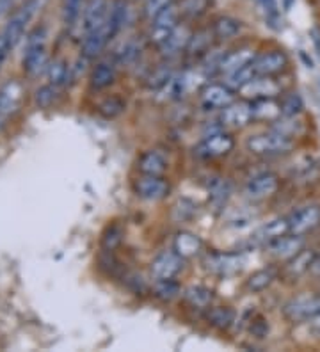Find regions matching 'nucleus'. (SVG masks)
Wrapping results in <instances>:
<instances>
[{"mask_svg":"<svg viewBox=\"0 0 320 352\" xmlns=\"http://www.w3.org/2000/svg\"><path fill=\"white\" fill-rule=\"evenodd\" d=\"M47 38L48 34L45 27H36V29L27 36L25 54H23V72H25L29 77H38L43 69H47Z\"/></svg>","mask_w":320,"mask_h":352,"instance_id":"1","label":"nucleus"},{"mask_svg":"<svg viewBox=\"0 0 320 352\" xmlns=\"http://www.w3.org/2000/svg\"><path fill=\"white\" fill-rule=\"evenodd\" d=\"M288 230L295 235H304L308 232H313L317 226H320V205L310 203L295 208L288 217Z\"/></svg>","mask_w":320,"mask_h":352,"instance_id":"7","label":"nucleus"},{"mask_svg":"<svg viewBox=\"0 0 320 352\" xmlns=\"http://www.w3.org/2000/svg\"><path fill=\"white\" fill-rule=\"evenodd\" d=\"M4 120H6V118H4V116H2V112H0V126L4 125Z\"/></svg>","mask_w":320,"mask_h":352,"instance_id":"55","label":"nucleus"},{"mask_svg":"<svg viewBox=\"0 0 320 352\" xmlns=\"http://www.w3.org/2000/svg\"><path fill=\"white\" fill-rule=\"evenodd\" d=\"M253 77H256L255 74V68H253V63L248 66H244V68L237 69L233 74L228 75V80H226V86L231 87L233 91H240Z\"/></svg>","mask_w":320,"mask_h":352,"instance_id":"37","label":"nucleus"},{"mask_svg":"<svg viewBox=\"0 0 320 352\" xmlns=\"http://www.w3.org/2000/svg\"><path fill=\"white\" fill-rule=\"evenodd\" d=\"M47 72H48V78H50V82L54 84V86H61V84H64V82L68 80L70 68L63 59H57L54 60L52 65H48Z\"/></svg>","mask_w":320,"mask_h":352,"instance_id":"41","label":"nucleus"},{"mask_svg":"<svg viewBox=\"0 0 320 352\" xmlns=\"http://www.w3.org/2000/svg\"><path fill=\"white\" fill-rule=\"evenodd\" d=\"M303 98L297 95V93H292V95H286L281 102V112L283 116H299L303 112Z\"/></svg>","mask_w":320,"mask_h":352,"instance_id":"42","label":"nucleus"},{"mask_svg":"<svg viewBox=\"0 0 320 352\" xmlns=\"http://www.w3.org/2000/svg\"><path fill=\"white\" fill-rule=\"evenodd\" d=\"M155 297H158L160 301H173L175 297L180 296V285L173 279H155L153 287Z\"/></svg>","mask_w":320,"mask_h":352,"instance_id":"35","label":"nucleus"},{"mask_svg":"<svg viewBox=\"0 0 320 352\" xmlns=\"http://www.w3.org/2000/svg\"><path fill=\"white\" fill-rule=\"evenodd\" d=\"M184 260L175 250L162 251L151 262V274L155 279H173L184 269Z\"/></svg>","mask_w":320,"mask_h":352,"instance_id":"12","label":"nucleus"},{"mask_svg":"<svg viewBox=\"0 0 320 352\" xmlns=\"http://www.w3.org/2000/svg\"><path fill=\"white\" fill-rule=\"evenodd\" d=\"M56 87L57 86L50 84V86H43L36 91V103H38V107H50L54 100H56Z\"/></svg>","mask_w":320,"mask_h":352,"instance_id":"43","label":"nucleus"},{"mask_svg":"<svg viewBox=\"0 0 320 352\" xmlns=\"http://www.w3.org/2000/svg\"><path fill=\"white\" fill-rule=\"evenodd\" d=\"M109 0H89L84 8V34L91 30L98 29L107 22V14H109Z\"/></svg>","mask_w":320,"mask_h":352,"instance_id":"19","label":"nucleus"},{"mask_svg":"<svg viewBox=\"0 0 320 352\" xmlns=\"http://www.w3.org/2000/svg\"><path fill=\"white\" fill-rule=\"evenodd\" d=\"M175 4L173 0H146L145 2V14L148 20H153L158 13H162L164 9Z\"/></svg>","mask_w":320,"mask_h":352,"instance_id":"45","label":"nucleus"},{"mask_svg":"<svg viewBox=\"0 0 320 352\" xmlns=\"http://www.w3.org/2000/svg\"><path fill=\"white\" fill-rule=\"evenodd\" d=\"M13 50L11 48V45L8 43V39H6L4 34H0V69H2V66H4L6 59H8L9 52Z\"/></svg>","mask_w":320,"mask_h":352,"instance_id":"48","label":"nucleus"},{"mask_svg":"<svg viewBox=\"0 0 320 352\" xmlns=\"http://www.w3.org/2000/svg\"><path fill=\"white\" fill-rule=\"evenodd\" d=\"M253 109V120L260 121H276L283 116L281 103H277L274 98H262L255 100L251 103Z\"/></svg>","mask_w":320,"mask_h":352,"instance_id":"25","label":"nucleus"},{"mask_svg":"<svg viewBox=\"0 0 320 352\" xmlns=\"http://www.w3.org/2000/svg\"><path fill=\"white\" fill-rule=\"evenodd\" d=\"M279 189V178L274 173H260V175L253 176L251 180L246 184V196L249 199L260 201V199H267L277 192Z\"/></svg>","mask_w":320,"mask_h":352,"instance_id":"11","label":"nucleus"},{"mask_svg":"<svg viewBox=\"0 0 320 352\" xmlns=\"http://www.w3.org/2000/svg\"><path fill=\"white\" fill-rule=\"evenodd\" d=\"M142 47L136 39H128L120 47L118 54H116V63L120 65H134L139 57H141Z\"/></svg>","mask_w":320,"mask_h":352,"instance_id":"33","label":"nucleus"},{"mask_svg":"<svg viewBox=\"0 0 320 352\" xmlns=\"http://www.w3.org/2000/svg\"><path fill=\"white\" fill-rule=\"evenodd\" d=\"M213 36L219 39H231L240 32V22L231 16H221L212 27Z\"/></svg>","mask_w":320,"mask_h":352,"instance_id":"32","label":"nucleus"},{"mask_svg":"<svg viewBox=\"0 0 320 352\" xmlns=\"http://www.w3.org/2000/svg\"><path fill=\"white\" fill-rule=\"evenodd\" d=\"M209 4L210 0H182L178 4L180 14H182V18L194 20V18H200L201 14L206 13Z\"/></svg>","mask_w":320,"mask_h":352,"instance_id":"36","label":"nucleus"},{"mask_svg":"<svg viewBox=\"0 0 320 352\" xmlns=\"http://www.w3.org/2000/svg\"><path fill=\"white\" fill-rule=\"evenodd\" d=\"M111 39L112 36L111 32H109L107 23H103L98 29L91 30V32H85L84 41H82V56H84L85 59H94V57H98Z\"/></svg>","mask_w":320,"mask_h":352,"instance_id":"18","label":"nucleus"},{"mask_svg":"<svg viewBox=\"0 0 320 352\" xmlns=\"http://www.w3.org/2000/svg\"><path fill=\"white\" fill-rule=\"evenodd\" d=\"M286 233H290V230H288V221H286V217H283V219H274L270 221V223L264 224V226L255 233L253 241L262 242V244H269L274 239L286 235Z\"/></svg>","mask_w":320,"mask_h":352,"instance_id":"28","label":"nucleus"},{"mask_svg":"<svg viewBox=\"0 0 320 352\" xmlns=\"http://www.w3.org/2000/svg\"><path fill=\"white\" fill-rule=\"evenodd\" d=\"M137 169L141 171V175L162 176L167 171L166 155L158 150L145 151L137 160Z\"/></svg>","mask_w":320,"mask_h":352,"instance_id":"20","label":"nucleus"},{"mask_svg":"<svg viewBox=\"0 0 320 352\" xmlns=\"http://www.w3.org/2000/svg\"><path fill=\"white\" fill-rule=\"evenodd\" d=\"M319 314L320 296H317V294H304V296L294 297L283 306V317L292 324L310 322Z\"/></svg>","mask_w":320,"mask_h":352,"instance_id":"4","label":"nucleus"},{"mask_svg":"<svg viewBox=\"0 0 320 352\" xmlns=\"http://www.w3.org/2000/svg\"><path fill=\"white\" fill-rule=\"evenodd\" d=\"M173 69L169 68V65L158 66L155 72H151V75L148 77V87L151 89H164V87L169 84V80L173 78Z\"/></svg>","mask_w":320,"mask_h":352,"instance_id":"40","label":"nucleus"},{"mask_svg":"<svg viewBox=\"0 0 320 352\" xmlns=\"http://www.w3.org/2000/svg\"><path fill=\"white\" fill-rule=\"evenodd\" d=\"M184 299L187 305H191L192 308L206 309L210 308L213 301V292L210 288L203 287V285H192V287L185 288Z\"/></svg>","mask_w":320,"mask_h":352,"instance_id":"29","label":"nucleus"},{"mask_svg":"<svg viewBox=\"0 0 320 352\" xmlns=\"http://www.w3.org/2000/svg\"><path fill=\"white\" fill-rule=\"evenodd\" d=\"M230 184L226 180H222V178H215L210 185V199L215 206H222L224 203L228 201L230 198Z\"/></svg>","mask_w":320,"mask_h":352,"instance_id":"39","label":"nucleus"},{"mask_svg":"<svg viewBox=\"0 0 320 352\" xmlns=\"http://www.w3.org/2000/svg\"><path fill=\"white\" fill-rule=\"evenodd\" d=\"M256 4L264 9V13L267 14L269 18H276L277 16L276 0H256Z\"/></svg>","mask_w":320,"mask_h":352,"instance_id":"47","label":"nucleus"},{"mask_svg":"<svg viewBox=\"0 0 320 352\" xmlns=\"http://www.w3.org/2000/svg\"><path fill=\"white\" fill-rule=\"evenodd\" d=\"M206 320H209V324H212L213 327H217L221 331L230 329L235 320V311L231 308H228V306L209 308V311H206Z\"/></svg>","mask_w":320,"mask_h":352,"instance_id":"30","label":"nucleus"},{"mask_svg":"<svg viewBox=\"0 0 320 352\" xmlns=\"http://www.w3.org/2000/svg\"><path fill=\"white\" fill-rule=\"evenodd\" d=\"M192 32L185 25H178L173 32L169 34V38L160 45V52H162L164 57H175L178 56L182 50H187L189 39H191Z\"/></svg>","mask_w":320,"mask_h":352,"instance_id":"22","label":"nucleus"},{"mask_svg":"<svg viewBox=\"0 0 320 352\" xmlns=\"http://www.w3.org/2000/svg\"><path fill=\"white\" fill-rule=\"evenodd\" d=\"M251 121L253 109L248 102H231L221 112V123L230 129H246Z\"/></svg>","mask_w":320,"mask_h":352,"instance_id":"14","label":"nucleus"},{"mask_svg":"<svg viewBox=\"0 0 320 352\" xmlns=\"http://www.w3.org/2000/svg\"><path fill=\"white\" fill-rule=\"evenodd\" d=\"M295 141L294 138H288L285 133L270 130L265 133H256L246 141V148L253 155L260 157H276V155H285L292 151Z\"/></svg>","mask_w":320,"mask_h":352,"instance_id":"2","label":"nucleus"},{"mask_svg":"<svg viewBox=\"0 0 320 352\" xmlns=\"http://www.w3.org/2000/svg\"><path fill=\"white\" fill-rule=\"evenodd\" d=\"M301 57H303V59L306 60V68H313L312 59H308V57H306V52H301Z\"/></svg>","mask_w":320,"mask_h":352,"instance_id":"53","label":"nucleus"},{"mask_svg":"<svg viewBox=\"0 0 320 352\" xmlns=\"http://www.w3.org/2000/svg\"><path fill=\"white\" fill-rule=\"evenodd\" d=\"M84 9V0H63V22L64 25H75Z\"/></svg>","mask_w":320,"mask_h":352,"instance_id":"38","label":"nucleus"},{"mask_svg":"<svg viewBox=\"0 0 320 352\" xmlns=\"http://www.w3.org/2000/svg\"><path fill=\"white\" fill-rule=\"evenodd\" d=\"M14 4V0H0V16L4 13H8L9 8Z\"/></svg>","mask_w":320,"mask_h":352,"instance_id":"50","label":"nucleus"},{"mask_svg":"<svg viewBox=\"0 0 320 352\" xmlns=\"http://www.w3.org/2000/svg\"><path fill=\"white\" fill-rule=\"evenodd\" d=\"M292 4H294V0H285V9H290Z\"/></svg>","mask_w":320,"mask_h":352,"instance_id":"54","label":"nucleus"},{"mask_svg":"<svg viewBox=\"0 0 320 352\" xmlns=\"http://www.w3.org/2000/svg\"><path fill=\"white\" fill-rule=\"evenodd\" d=\"M317 254L312 250H301L295 256H292L290 260H286L285 265V276L290 279H297L303 274H306L310 269H312V263L315 260Z\"/></svg>","mask_w":320,"mask_h":352,"instance_id":"24","label":"nucleus"},{"mask_svg":"<svg viewBox=\"0 0 320 352\" xmlns=\"http://www.w3.org/2000/svg\"><path fill=\"white\" fill-rule=\"evenodd\" d=\"M180 18H182V14H180L178 6L171 4L169 8L164 9L162 13H158L153 20H149L151 22L149 38L157 47H160L169 38L171 32L180 25Z\"/></svg>","mask_w":320,"mask_h":352,"instance_id":"5","label":"nucleus"},{"mask_svg":"<svg viewBox=\"0 0 320 352\" xmlns=\"http://www.w3.org/2000/svg\"><path fill=\"white\" fill-rule=\"evenodd\" d=\"M312 36H313V41H315V47L317 50H319V56H320V34H319V30H312Z\"/></svg>","mask_w":320,"mask_h":352,"instance_id":"52","label":"nucleus"},{"mask_svg":"<svg viewBox=\"0 0 320 352\" xmlns=\"http://www.w3.org/2000/svg\"><path fill=\"white\" fill-rule=\"evenodd\" d=\"M205 269L212 274L231 276L244 267V258L239 253H212L205 258Z\"/></svg>","mask_w":320,"mask_h":352,"instance_id":"9","label":"nucleus"},{"mask_svg":"<svg viewBox=\"0 0 320 352\" xmlns=\"http://www.w3.org/2000/svg\"><path fill=\"white\" fill-rule=\"evenodd\" d=\"M128 20V4L125 0H114L109 8V14H107V27H109V32L111 36H118L121 32V29L125 27Z\"/></svg>","mask_w":320,"mask_h":352,"instance_id":"27","label":"nucleus"},{"mask_svg":"<svg viewBox=\"0 0 320 352\" xmlns=\"http://www.w3.org/2000/svg\"><path fill=\"white\" fill-rule=\"evenodd\" d=\"M200 98L206 109H224L231 102H235L233 89L226 84H206L201 89Z\"/></svg>","mask_w":320,"mask_h":352,"instance_id":"16","label":"nucleus"},{"mask_svg":"<svg viewBox=\"0 0 320 352\" xmlns=\"http://www.w3.org/2000/svg\"><path fill=\"white\" fill-rule=\"evenodd\" d=\"M310 272H312L313 276H317V278H320V256H315V260H313Z\"/></svg>","mask_w":320,"mask_h":352,"instance_id":"51","label":"nucleus"},{"mask_svg":"<svg viewBox=\"0 0 320 352\" xmlns=\"http://www.w3.org/2000/svg\"><path fill=\"white\" fill-rule=\"evenodd\" d=\"M121 236H123V232H121L120 226H111L107 230L105 236H103V250L105 251H114L121 242Z\"/></svg>","mask_w":320,"mask_h":352,"instance_id":"46","label":"nucleus"},{"mask_svg":"<svg viewBox=\"0 0 320 352\" xmlns=\"http://www.w3.org/2000/svg\"><path fill=\"white\" fill-rule=\"evenodd\" d=\"M123 109H125L123 100L116 98V96H112V98H107L105 102L100 105V112H102L105 118H116L118 114H121V112H123Z\"/></svg>","mask_w":320,"mask_h":352,"instance_id":"44","label":"nucleus"},{"mask_svg":"<svg viewBox=\"0 0 320 352\" xmlns=\"http://www.w3.org/2000/svg\"><path fill=\"white\" fill-rule=\"evenodd\" d=\"M267 251L270 256L277 258V260H290L292 256L299 253L304 248L303 235H295V233H286V235L277 236L273 242H269Z\"/></svg>","mask_w":320,"mask_h":352,"instance_id":"13","label":"nucleus"},{"mask_svg":"<svg viewBox=\"0 0 320 352\" xmlns=\"http://www.w3.org/2000/svg\"><path fill=\"white\" fill-rule=\"evenodd\" d=\"M310 327H312L313 333H315V335L320 338V314L310 320Z\"/></svg>","mask_w":320,"mask_h":352,"instance_id":"49","label":"nucleus"},{"mask_svg":"<svg viewBox=\"0 0 320 352\" xmlns=\"http://www.w3.org/2000/svg\"><path fill=\"white\" fill-rule=\"evenodd\" d=\"M173 250L187 260V258L198 256L203 251V241L191 232H180L173 241Z\"/></svg>","mask_w":320,"mask_h":352,"instance_id":"23","label":"nucleus"},{"mask_svg":"<svg viewBox=\"0 0 320 352\" xmlns=\"http://www.w3.org/2000/svg\"><path fill=\"white\" fill-rule=\"evenodd\" d=\"M116 78V63L112 60H102L98 65L94 66L91 72V87L93 89H105L114 82Z\"/></svg>","mask_w":320,"mask_h":352,"instance_id":"26","label":"nucleus"},{"mask_svg":"<svg viewBox=\"0 0 320 352\" xmlns=\"http://www.w3.org/2000/svg\"><path fill=\"white\" fill-rule=\"evenodd\" d=\"M255 57H256L255 52H253L251 48H239V50L226 52L221 60L219 72L224 75L233 74V72H237V69L251 65L253 60H255Z\"/></svg>","mask_w":320,"mask_h":352,"instance_id":"21","label":"nucleus"},{"mask_svg":"<svg viewBox=\"0 0 320 352\" xmlns=\"http://www.w3.org/2000/svg\"><path fill=\"white\" fill-rule=\"evenodd\" d=\"M288 65V59L283 52L270 50L264 52L262 56L255 57L253 60V68L256 75H265V77H274V75L281 74L283 69Z\"/></svg>","mask_w":320,"mask_h":352,"instance_id":"15","label":"nucleus"},{"mask_svg":"<svg viewBox=\"0 0 320 352\" xmlns=\"http://www.w3.org/2000/svg\"><path fill=\"white\" fill-rule=\"evenodd\" d=\"M212 38H213V30L210 29H201L198 30V32H192L187 45V54H191V56H200V54H206V52H210Z\"/></svg>","mask_w":320,"mask_h":352,"instance_id":"31","label":"nucleus"},{"mask_svg":"<svg viewBox=\"0 0 320 352\" xmlns=\"http://www.w3.org/2000/svg\"><path fill=\"white\" fill-rule=\"evenodd\" d=\"M134 192L146 201H160V199L167 198L171 187L162 176L142 175L141 178L134 182Z\"/></svg>","mask_w":320,"mask_h":352,"instance_id":"8","label":"nucleus"},{"mask_svg":"<svg viewBox=\"0 0 320 352\" xmlns=\"http://www.w3.org/2000/svg\"><path fill=\"white\" fill-rule=\"evenodd\" d=\"M21 102H23V86L20 82L9 80L0 87V112H2V116L9 118L17 114L18 109L21 107Z\"/></svg>","mask_w":320,"mask_h":352,"instance_id":"17","label":"nucleus"},{"mask_svg":"<svg viewBox=\"0 0 320 352\" xmlns=\"http://www.w3.org/2000/svg\"><path fill=\"white\" fill-rule=\"evenodd\" d=\"M239 93L244 98L253 100V102L262 98H276V96L281 93V86H279L273 77L256 75V77H253Z\"/></svg>","mask_w":320,"mask_h":352,"instance_id":"10","label":"nucleus"},{"mask_svg":"<svg viewBox=\"0 0 320 352\" xmlns=\"http://www.w3.org/2000/svg\"><path fill=\"white\" fill-rule=\"evenodd\" d=\"M45 6V0H27L25 4L21 6L20 9H17L13 13V16L9 18L8 25H6L4 32L8 43L11 45V48H14L18 45L23 34H25V29L29 27V23L32 22V18L38 14L39 9Z\"/></svg>","mask_w":320,"mask_h":352,"instance_id":"3","label":"nucleus"},{"mask_svg":"<svg viewBox=\"0 0 320 352\" xmlns=\"http://www.w3.org/2000/svg\"><path fill=\"white\" fill-rule=\"evenodd\" d=\"M235 148V139L226 132H215L210 133L209 138L194 148V153L200 159H221L226 157L231 150Z\"/></svg>","mask_w":320,"mask_h":352,"instance_id":"6","label":"nucleus"},{"mask_svg":"<svg viewBox=\"0 0 320 352\" xmlns=\"http://www.w3.org/2000/svg\"><path fill=\"white\" fill-rule=\"evenodd\" d=\"M274 278H276V274L270 269H262V271H256L249 276L246 287H248L249 292H264L265 288L273 285Z\"/></svg>","mask_w":320,"mask_h":352,"instance_id":"34","label":"nucleus"}]
</instances>
